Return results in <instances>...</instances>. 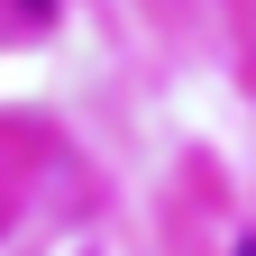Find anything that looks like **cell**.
<instances>
[{"mask_svg":"<svg viewBox=\"0 0 256 256\" xmlns=\"http://www.w3.org/2000/svg\"><path fill=\"white\" fill-rule=\"evenodd\" d=\"M229 256H256V238H238V247H229Z\"/></svg>","mask_w":256,"mask_h":256,"instance_id":"1","label":"cell"}]
</instances>
